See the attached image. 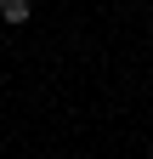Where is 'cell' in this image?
<instances>
[{"mask_svg": "<svg viewBox=\"0 0 153 159\" xmlns=\"http://www.w3.org/2000/svg\"><path fill=\"white\" fill-rule=\"evenodd\" d=\"M34 17V0H0V23H11V29H23Z\"/></svg>", "mask_w": 153, "mask_h": 159, "instance_id": "cell-1", "label": "cell"}]
</instances>
